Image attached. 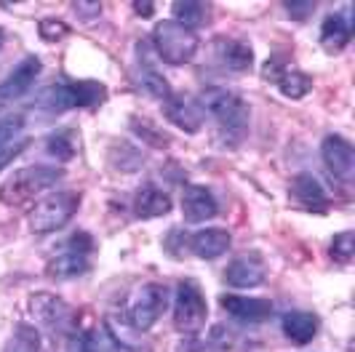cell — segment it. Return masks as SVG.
Listing matches in <instances>:
<instances>
[{
	"mask_svg": "<svg viewBox=\"0 0 355 352\" xmlns=\"http://www.w3.org/2000/svg\"><path fill=\"white\" fill-rule=\"evenodd\" d=\"M198 105L203 109V115H211L216 125L232 134L235 139H241L246 134L251 109L238 94H232L227 88H206L198 96Z\"/></svg>",
	"mask_w": 355,
	"mask_h": 352,
	"instance_id": "6da1fadb",
	"label": "cell"
},
{
	"mask_svg": "<svg viewBox=\"0 0 355 352\" xmlns=\"http://www.w3.org/2000/svg\"><path fill=\"white\" fill-rule=\"evenodd\" d=\"M64 174L56 166H27V168H19V171H14L3 182L0 200L6 206H24V203H30L40 193L56 187V182Z\"/></svg>",
	"mask_w": 355,
	"mask_h": 352,
	"instance_id": "7a4b0ae2",
	"label": "cell"
},
{
	"mask_svg": "<svg viewBox=\"0 0 355 352\" xmlns=\"http://www.w3.org/2000/svg\"><path fill=\"white\" fill-rule=\"evenodd\" d=\"M153 43H155V53H158L160 62H166L171 67H182V64L193 62L198 49H200V40L196 33L177 24L174 19L160 21L153 33Z\"/></svg>",
	"mask_w": 355,
	"mask_h": 352,
	"instance_id": "3957f363",
	"label": "cell"
},
{
	"mask_svg": "<svg viewBox=\"0 0 355 352\" xmlns=\"http://www.w3.org/2000/svg\"><path fill=\"white\" fill-rule=\"evenodd\" d=\"M80 206V195L78 193H56L43 197L40 203H35V209L30 211V229L35 235H46V232H56L70 222L75 211Z\"/></svg>",
	"mask_w": 355,
	"mask_h": 352,
	"instance_id": "277c9868",
	"label": "cell"
},
{
	"mask_svg": "<svg viewBox=\"0 0 355 352\" xmlns=\"http://www.w3.org/2000/svg\"><path fill=\"white\" fill-rule=\"evenodd\" d=\"M209 320V304L196 281H182L174 301V328L179 334H198Z\"/></svg>",
	"mask_w": 355,
	"mask_h": 352,
	"instance_id": "5b68a950",
	"label": "cell"
},
{
	"mask_svg": "<svg viewBox=\"0 0 355 352\" xmlns=\"http://www.w3.org/2000/svg\"><path fill=\"white\" fill-rule=\"evenodd\" d=\"M166 310H168V288L160 283H144L131 304V326L137 331H150Z\"/></svg>",
	"mask_w": 355,
	"mask_h": 352,
	"instance_id": "8992f818",
	"label": "cell"
},
{
	"mask_svg": "<svg viewBox=\"0 0 355 352\" xmlns=\"http://www.w3.org/2000/svg\"><path fill=\"white\" fill-rule=\"evenodd\" d=\"M320 158L326 163L329 174L339 182H350L355 174V147L339 134H329L320 144Z\"/></svg>",
	"mask_w": 355,
	"mask_h": 352,
	"instance_id": "52a82bcc",
	"label": "cell"
},
{
	"mask_svg": "<svg viewBox=\"0 0 355 352\" xmlns=\"http://www.w3.org/2000/svg\"><path fill=\"white\" fill-rule=\"evenodd\" d=\"M30 313L35 317V323H40L43 328L51 331H64L72 320V310L67 307V301L56 294H33L30 297Z\"/></svg>",
	"mask_w": 355,
	"mask_h": 352,
	"instance_id": "ba28073f",
	"label": "cell"
},
{
	"mask_svg": "<svg viewBox=\"0 0 355 352\" xmlns=\"http://www.w3.org/2000/svg\"><path fill=\"white\" fill-rule=\"evenodd\" d=\"M163 115H166V121H171L184 134H198L203 128V118H206L198 99H190L184 94H171L163 102Z\"/></svg>",
	"mask_w": 355,
	"mask_h": 352,
	"instance_id": "9c48e42d",
	"label": "cell"
},
{
	"mask_svg": "<svg viewBox=\"0 0 355 352\" xmlns=\"http://www.w3.org/2000/svg\"><path fill=\"white\" fill-rule=\"evenodd\" d=\"M265 275H267L265 259L251 251V254L235 256V259L227 264V270H225V283H227L230 288H254V285H259V283L265 281Z\"/></svg>",
	"mask_w": 355,
	"mask_h": 352,
	"instance_id": "30bf717a",
	"label": "cell"
},
{
	"mask_svg": "<svg viewBox=\"0 0 355 352\" xmlns=\"http://www.w3.org/2000/svg\"><path fill=\"white\" fill-rule=\"evenodd\" d=\"M216 197L211 195V190L200 187V184H187L182 190V216L187 225H200L206 219L216 216Z\"/></svg>",
	"mask_w": 355,
	"mask_h": 352,
	"instance_id": "8fae6325",
	"label": "cell"
},
{
	"mask_svg": "<svg viewBox=\"0 0 355 352\" xmlns=\"http://www.w3.org/2000/svg\"><path fill=\"white\" fill-rule=\"evenodd\" d=\"M40 67H43V64H40V59H37V56H27V59H21L17 67H14V72L0 83V102H3V105H8L11 99L24 96V94L33 88V83H35Z\"/></svg>",
	"mask_w": 355,
	"mask_h": 352,
	"instance_id": "7c38bea8",
	"label": "cell"
},
{
	"mask_svg": "<svg viewBox=\"0 0 355 352\" xmlns=\"http://www.w3.org/2000/svg\"><path fill=\"white\" fill-rule=\"evenodd\" d=\"M353 37V6H347L342 14H331L323 19L320 27V46L329 53H339Z\"/></svg>",
	"mask_w": 355,
	"mask_h": 352,
	"instance_id": "4fadbf2b",
	"label": "cell"
},
{
	"mask_svg": "<svg viewBox=\"0 0 355 352\" xmlns=\"http://www.w3.org/2000/svg\"><path fill=\"white\" fill-rule=\"evenodd\" d=\"M214 56L216 62L230 72H246L254 64V49L235 37H219L214 40Z\"/></svg>",
	"mask_w": 355,
	"mask_h": 352,
	"instance_id": "5bb4252c",
	"label": "cell"
},
{
	"mask_svg": "<svg viewBox=\"0 0 355 352\" xmlns=\"http://www.w3.org/2000/svg\"><path fill=\"white\" fill-rule=\"evenodd\" d=\"M219 304L238 320L246 323H262L272 315V301L270 299H257V297H238V294H222Z\"/></svg>",
	"mask_w": 355,
	"mask_h": 352,
	"instance_id": "9a60e30c",
	"label": "cell"
},
{
	"mask_svg": "<svg viewBox=\"0 0 355 352\" xmlns=\"http://www.w3.org/2000/svg\"><path fill=\"white\" fill-rule=\"evenodd\" d=\"M288 193H291V200L297 206L307 209V211H326V206H329V195H326L323 184L313 174L294 176Z\"/></svg>",
	"mask_w": 355,
	"mask_h": 352,
	"instance_id": "2e32d148",
	"label": "cell"
},
{
	"mask_svg": "<svg viewBox=\"0 0 355 352\" xmlns=\"http://www.w3.org/2000/svg\"><path fill=\"white\" fill-rule=\"evenodd\" d=\"M232 238L227 229L209 227V229H198L196 235L190 238V251L200 256V259H216L222 254H227Z\"/></svg>",
	"mask_w": 355,
	"mask_h": 352,
	"instance_id": "e0dca14e",
	"label": "cell"
},
{
	"mask_svg": "<svg viewBox=\"0 0 355 352\" xmlns=\"http://www.w3.org/2000/svg\"><path fill=\"white\" fill-rule=\"evenodd\" d=\"M281 323H284L286 339H291L294 344H310L318 334V320H315L313 313H304V310L286 313Z\"/></svg>",
	"mask_w": 355,
	"mask_h": 352,
	"instance_id": "ac0fdd59",
	"label": "cell"
},
{
	"mask_svg": "<svg viewBox=\"0 0 355 352\" xmlns=\"http://www.w3.org/2000/svg\"><path fill=\"white\" fill-rule=\"evenodd\" d=\"M75 107V96H72L70 86H49L40 94H35V99L30 102V109L46 112V115H59Z\"/></svg>",
	"mask_w": 355,
	"mask_h": 352,
	"instance_id": "d6986e66",
	"label": "cell"
},
{
	"mask_svg": "<svg viewBox=\"0 0 355 352\" xmlns=\"http://www.w3.org/2000/svg\"><path fill=\"white\" fill-rule=\"evenodd\" d=\"M171 211V197L158 187H142L134 197V213L139 219H160Z\"/></svg>",
	"mask_w": 355,
	"mask_h": 352,
	"instance_id": "ffe728a7",
	"label": "cell"
},
{
	"mask_svg": "<svg viewBox=\"0 0 355 352\" xmlns=\"http://www.w3.org/2000/svg\"><path fill=\"white\" fill-rule=\"evenodd\" d=\"M80 137H78V131L75 128H59V131H53L49 134V139H46V152L56 158L59 163H70L75 155H78V147H80Z\"/></svg>",
	"mask_w": 355,
	"mask_h": 352,
	"instance_id": "44dd1931",
	"label": "cell"
},
{
	"mask_svg": "<svg viewBox=\"0 0 355 352\" xmlns=\"http://www.w3.org/2000/svg\"><path fill=\"white\" fill-rule=\"evenodd\" d=\"M83 272H89V259L83 254H75V251L64 254V256H56L53 262H49V270H46V275L51 281H70V278H78Z\"/></svg>",
	"mask_w": 355,
	"mask_h": 352,
	"instance_id": "7402d4cb",
	"label": "cell"
},
{
	"mask_svg": "<svg viewBox=\"0 0 355 352\" xmlns=\"http://www.w3.org/2000/svg\"><path fill=\"white\" fill-rule=\"evenodd\" d=\"M171 8H174V21L187 27V30H193V33L209 17V8L203 3H196V0H177Z\"/></svg>",
	"mask_w": 355,
	"mask_h": 352,
	"instance_id": "603a6c76",
	"label": "cell"
},
{
	"mask_svg": "<svg viewBox=\"0 0 355 352\" xmlns=\"http://www.w3.org/2000/svg\"><path fill=\"white\" fill-rule=\"evenodd\" d=\"M278 88H281V94L286 99H302L313 88V78L302 70H286L278 78Z\"/></svg>",
	"mask_w": 355,
	"mask_h": 352,
	"instance_id": "cb8c5ba5",
	"label": "cell"
},
{
	"mask_svg": "<svg viewBox=\"0 0 355 352\" xmlns=\"http://www.w3.org/2000/svg\"><path fill=\"white\" fill-rule=\"evenodd\" d=\"M6 352H40V334H37L35 326L19 323L8 339V344H6Z\"/></svg>",
	"mask_w": 355,
	"mask_h": 352,
	"instance_id": "d4e9b609",
	"label": "cell"
},
{
	"mask_svg": "<svg viewBox=\"0 0 355 352\" xmlns=\"http://www.w3.org/2000/svg\"><path fill=\"white\" fill-rule=\"evenodd\" d=\"M72 96H75V107H94L102 105L107 96V88L96 80H78V83H70Z\"/></svg>",
	"mask_w": 355,
	"mask_h": 352,
	"instance_id": "484cf974",
	"label": "cell"
},
{
	"mask_svg": "<svg viewBox=\"0 0 355 352\" xmlns=\"http://www.w3.org/2000/svg\"><path fill=\"white\" fill-rule=\"evenodd\" d=\"M137 80H139V88H142L147 96H153V99H168L171 96V86H168V80L158 75L155 70H150V67H142L139 75H137Z\"/></svg>",
	"mask_w": 355,
	"mask_h": 352,
	"instance_id": "4316f807",
	"label": "cell"
},
{
	"mask_svg": "<svg viewBox=\"0 0 355 352\" xmlns=\"http://www.w3.org/2000/svg\"><path fill=\"white\" fill-rule=\"evenodd\" d=\"M131 131L144 141V144H150V147H155V150H166L168 147V134H163L160 128L150 123V121H139V118H134L131 121Z\"/></svg>",
	"mask_w": 355,
	"mask_h": 352,
	"instance_id": "83f0119b",
	"label": "cell"
},
{
	"mask_svg": "<svg viewBox=\"0 0 355 352\" xmlns=\"http://www.w3.org/2000/svg\"><path fill=\"white\" fill-rule=\"evenodd\" d=\"M329 254H331V259H334L337 264L353 262V256H355V232L353 229H345V232L334 235Z\"/></svg>",
	"mask_w": 355,
	"mask_h": 352,
	"instance_id": "f1b7e54d",
	"label": "cell"
},
{
	"mask_svg": "<svg viewBox=\"0 0 355 352\" xmlns=\"http://www.w3.org/2000/svg\"><path fill=\"white\" fill-rule=\"evenodd\" d=\"M24 128V115H8V118H0V152L8 150L14 141L19 139Z\"/></svg>",
	"mask_w": 355,
	"mask_h": 352,
	"instance_id": "f546056e",
	"label": "cell"
},
{
	"mask_svg": "<svg viewBox=\"0 0 355 352\" xmlns=\"http://www.w3.org/2000/svg\"><path fill=\"white\" fill-rule=\"evenodd\" d=\"M37 35L43 37L46 43H56V40L70 35V24L62 21V19H43V21L37 24Z\"/></svg>",
	"mask_w": 355,
	"mask_h": 352,
	"instance_id": "4dcf8cb0",
	"label": "cell"
},
{
	"mask_svg": "<svg viewBox=\"0 0 355 352\" xmlns=\"http://www.w3.org/2000/svg\"><path fill=\"white\" fill-rule=\"evenodd\" d=\"M72 11H75L80 19L91 21V19L102 17V3H96V0H91V3H86V0H78V3H72Z\"/></svg>",
	"mask_w": 355,
	"mask_h": 352,
	"instance_id": "1f68e13d",
	"label": "cell"
},
{
	"mask_svg": "<svg viewBox=\"0 0 355 352\" xmlns=\"http://www.w3.org/2000/svg\"><path fill=\"white\" fill-rule=\"evenodd\" d=\"M286 11L291 19H307L313 11H315V3H286Z\"/></svg>",
	"mask_w": 355,
	"mask_h": 352,
	"instance_id": "d6a6232c",
	"label": "cell"
},
{
	"mask_svg": "<svg viewBox=\"0 0 355 352\" xmlns=\"http://www.w3.org/2000/svg\"><path fill=\"white\" fill-rule=\"evenodd\" d=\"M27 144H30L27 139H17L14 144H11V147H8V150H3V152H0V171H3V168H6L11 160L17 158V155L21 152V150H24V147H27Z\"/></svg>",
	"mask_w": 355,
	"mask_h": 352,
	"instance_id": "836d02e7",
	"label": "cell"
},
{
	"mask_svg": "<svg viewBox=\"0 0 355 352\" xmlns=\"http://www.w3.org/2000/svg\"><path fill=\"white\" fill-rule=\"evenodd\" d=\"M284 72H286V67L281 64V59H272V62H267V64H265L262 78H265V80H278Z\"/></svg>",
	"mask_w": 355,
	"mask_h": 352,
	"instance_id": "e575fe53",
	"label": "cell"
},
{
	"mask_svg": "<svg viewBox=\"0 0 355 352\" xmlns=\"http://www.w3.org/2000/svg\"><path fill=\"white\" fill-rule=\"evenodd\" d=\"M70 243H72V251H75V254H83V251H91V246H94L91 235H86V232H78V235L72 238Z\"/></svg>",
	"mask_w": 355,
	"mask_h": 352,
	"instance_id": "d590c367",
	"label": "cell"
},
{
	"mask_svg": "<svg viewBox=\"0 0 355 352\" xmlns=\"http://www.w3.org/2000/svg\"><path fill=\"white\" fill-rule=\"evenodd\" d=\"M134 11H137V17L150 19L155 14V3H150V0H137V3H134Z\"/></svg>",
	"mask_w": 355,
	"mask_h": 352,
	"instance_id": "8d00e7d4",
	"label": "cell"
},
{
	"mask_svg": "<svg viewBox=\"0 0 355 352\" xmlns=\"http://www.w3.org/2000/svg\"><path fill=\"white\" fill-rule=\"evenodd\" d=\"M3 43H6V33L0 30V49H3Z\"/></svg>",
	"mask_w": 355,
	"mask_h": 352,
	"instance_id": "74e56055",
	"label": "cell"
},
{
	"mask_svg": "<svg viewBox=\"0 0 355 352\" xmlns=\"http://www.w3.org/2000/svg\"><path fill=\"white\" fill-rule=\"evenodd\" d=\"M3 107H6V105H3V102H0V109H3Z\"/></svg>",
	"mask_w": 355,
	"mask_h": 352,
	"instance_id": "f35d334b",
	"label": "cell"
}]
</instances>
